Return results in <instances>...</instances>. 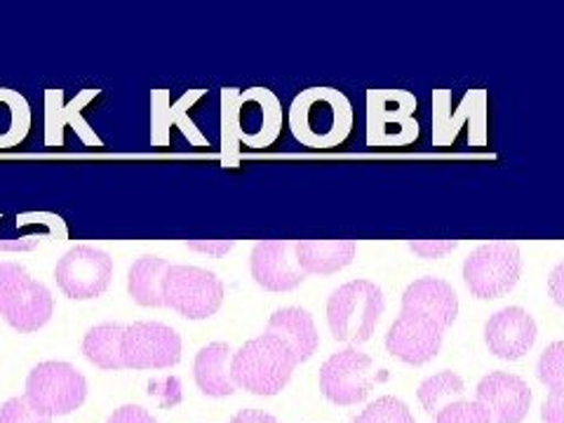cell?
I'll return each instance as SVG.
<instances>
[{
  "mask_svg": "<svg viewBox=\"0 0 564 423\" xmlns=\"http://www.w3.org/2000/svg\"><path fill=\"white\" fill-rule=\"evenodd\" d=\"M475 402L482 404L491 423H522L532 408V388L510 372H491L478 383Z\"/></svg>",
  "mask_w": 564,
  "mask_h": 423,
  "instance_id": "15",
  "label": "cell"
},
{
  "mask_svg": "<svg viewBox=\"0 0 564 423\" xmlns=\"http://www.w3.org/2000/svg\"><path fill=\"white\" fill-rule=\"evenodd\" d=\"M372 358L358 348H346L329 356L321 367L323 395L341 408L362 402L375 386Z\"/></svg>",
  "mask_w": 564,
  "mask_h": 423,
  "instance_id": "9",
  "label": "cell"
},
{
  "mask_svg": "<svg viewBox=\"0 0 564 423\" xmlns=\"http://www.w3.org/2000/svg\"><path fill=\"white\" fill-rule=\"evenodd\" d=\"M296 259L306 275H332L356 259L352 240H296Z\"/></svg>",
  "mask_w": 564,
  "mask_h": 423,
  "instance_id": "21",
  "label": "cell"
},
{
  "mask_svg": "<svg viewBox=\"0 0 564 423\" xmlns=\"http://www.w3.org/2000/svg\"><path fill=\"white\" fill-rule=\"evenodd\" d=\"M106 423H158L144 408L139 404H126V408L116 410Z\"/></svg>",
  "mask_w": 564,
  "mask_h": 423,
  "instance_id": "33",
  "label": "cell"
},
{
  "mask_svg": "<svg viewBox=\"0 0 564 423\" xmlns=\"http://www.w3.org/2000/svg\"><path fill=\"white\" fill-rule=\"evenodd\" d=\"M182 360V339L163 323H132L122 334V362L128 369H165Z\"/></svg>",
  "mask_w": 564,
  "mask_h": 423,
  "instance_id": "10",
  "label": "cell"
},
{
  "mask_svg": "<svg viewBox=\"0 0 564 423\" xmlns=\"http://www.w3.org/2000/svg\"><path fill=\"white\" fill-rule=\"evenodd\" d=\"M17 228L22 231L20 238L0 240V250L3 252H26L41 242L66 238L64 219L57 215H47V212H31V215L17 217Z\"/></svg>",
  "mask_w": 564,
  "mask_h": 423,
  "instance_id": "23",
  "label": "cell"
},
{
  "mask_svg": "<svg viewBox=\"0 0 564 423\" xmlns=\"http://www.w3.org/2000/svg\"><path fill=\"white\" fill-rule=\"evenodd\" d=\"M296 360L290 348L271 334L247 341L234 352V383L254 395H278L292 379Z\"/></svg>",
  "mask_w": 564,
  "mask_h": 423,
  "instance_id": "3",
  "label": "cell"
},
{
  "mask_svg": "<svg viewBox=\"0 0 564 423\" xmlns=\"http://www.w3.org/2000/svg\"><path fill=\"white\" fill-rule=\"evenodd\" d=\"M231 423H278L275 416L261 412V410H240Z\"/></svg>",
  "mask_w": 564,
  "mask_h": 423,
  "instance_id": "37",
  "label": "cell"
},
{
  "mask_svg": "<svg viewBox=\"0 0 564 423\" xmlns=\"http://www.w3.org/2000/svg\"><path fill=\"white\" fill-rule=\"evenodd\" d=\"M224 282L207 269L170 267L163 285V302L188 321H207L224 304Z\"/></svg>",
  "mask_w": 564,
  "mask_h": 423,
  "instance_id": "7",
  "label": "cell"
},
{
  "mask_svg": "<svg viewBox=\"0 0 564 423\" xmlns=\"http://www.w3.org/2000/svg\"><path fill=\"white\" fill-rule=\"evenodd\" d=\"M466 393L464 379L454 372H440L435 377H429L419 386V402L429 414L440 412V402L462 398Z\"/></svg>",
  "mask_w": 564,
  "mask_h": 423,
  "instance_id": "27",
  "label": "cell"
},
{
  "mask_svg": "<svg viewBox=\"0 0 564 423\" xmlns=\"http://www.w3.org/2000/svg\"><path fill=\"white\" fill-rule=\"evenodd\" d=\"M282 132L280 99L267 87L245 90L238 101V137L250 149H269Z\"/></svg>",
  "mask_w": 564,
  "mask_h": 423,
  "instance_id": "12",
  "label": "cell"
},
{
  "mask_svg": "<svg viewBox=\"0 0 564 423\" xmlns=\"http://www.w3.org/2000/svg\"><path fill=\"white\" fill-rule=\"evenodd\" d=\"M350 423H416L408 404L400 398L383 395L369 404L362 414H358Z\"/></svg>",
  "mask_w": 564,
  "mask_h": 423,
  "instance_id": "28",
  "label": "cell"
},
{
  "mask_svg": "<svg viewBox=\"0 0 564 423\" xmlns=\"http://www.w3.org/2000/svg\"><path fill=\"white\" fill-rule=\"evenodd\" d=\"M238 87H224L221 90V161L226 167H236L240 155L238 137Z\"/></svg>",
  "mask_w": 564,
  "mask_h": 423,
  "instance_id": "26",
  "label": "cell"
},
{
  "mask_svg": "<svg viewBox=\"0 0 564 423\" xmlns=\"http://www.w3.org/2000/svg\"><path fill=\"white\" fill-rule=\"evenodd\" d=\"M113 275V259L93 245H76L55 267L59 290L76 302L97 299L109 288Z\"/></svg>",
  "mask_w": 564,
  "mask_h": 423,
  "instance_id": "8",
  "label": "cell"
},
{
  "mask_svg": "<svg viewBox=\"0 0 564 423\" xmlns=\"http://www.w3.org/2000/svg\"><path fill=\"white\" fill-rule=\"evenodd\" d=\"M205 90H188L176 101H170L167 90H153L151 93V147L165 149L170 144L172 128H180L182 134L188 139L191 147H209L207 139L196 128V122L188 116V109L196 104Z\"/></svg>",
  "mask_w": 564,
  "mask_h": 423,
  "instance_id": "16",
  "label": "cell"
},
{
  "mask_svg": "<svg viewBox=\"0 0 564 423\" xmlns=\"http://www.w3.org/2000/svg\"><path fill=\"white\" fill-rule=\"evenodd\" d=\"M31 130V106L26 97L0 87V149L20 147Z\"/></svg>",
  "mask_w": 564,
  "mask_h": 423,
  "instance_id": "24",
  "label": "cell"
},
{
  "mask_svg": "<svg viewBox=\"0 0 564 423\" xmlns=\"http://www.w3.org/2000/svg\"><path fill=\"white\" fill-rule=\"evenodd\" d=\"M443 334L445 329L426 317L400 313L386 334V350L408 365H426L440 352Z\"/></svg>",
  "mask_w": 564,
  "mask_h": 423,
  "instance_id": "14",
  "label": "cell"
},
{
  "mask_svg": "<svg viewBox=\"0 0 564 423\" xmlns=\"http://www.w3.org/2000/svg\"><path fill=\"white\" fill-rule=\"evenodd\" d=\"M231 360L234 352L231 346L224 341L207 344L200 348L193 365V375L200 391L209 398H228L236 393V383L231 377Z\"/></svg>",
  "mask_w": 564,
  "mask_h": 423,
  "instance_id": "20",
  "label": "cell"
},
{
  "mask_svg": "<svg viewBox=\"0 0 564 423\" xmlns=\"http://www.w3.org/2000/svg\"><path fill=\"white\" fill-rule=\"evenodd\" d=\"M522 273V254L516 242L480 245L464 261V282L473 296L499 299L518 285Z\"/></svg>",
  "mask_w": 564,
  "mask_h": 423,
  "instance_id": "5",
  "label": "cell"
},
{
  "mask_svg": "<svg viewBox=\"0 0 564 423\" xmlns=\"http://www.w3.org/2000/svg\"><path fill=\"white\" fill-rule=\"evenodd\" d=\"M186 247L193 252H205V254L221 257L226 252H231L236 242L234 240H186Z\"/></svg>",
  "mask_w": 564,
  "mask_h": 423,
  "instance_id": "35",
  "label": "cell"
},
{
  "mask_svg": "<svg viewBox=\"0 0 564 423\" xmlns=\"http://www.w3.org/2000/svg\"><path fill=\"white\" fill-rule=\"evenodd\" d=\"M456 240H410V250L423 259H437L456 250Z\"/></svg>",
  "mask_w": 564,
  "mask_h": 423,
  "instance_id": "32",
  "label": "cell"
},
{
  "mask_svg": "<svg viewBox=\"0 0 564 423\" xmlns=\"http://www.w3.org/2000/svg\"><path fill=\"white\" fill-rule=\"evenodd\" d=\"M55 299L20 263H0V317L17 332H35L50 323Z\"/></svg>",
  "mask_w": 564,
  "mask_h": 423,
  "instance_id": "4",
  "label": "cell"
},
{
  "mask_svg": "<svg viewBox=\"0 0 564 423\" xmlns=\"http://www.w3.org/2000/svg\"><path fill=\"white\" fill-rule=\"evenodd\" d=\"M543 423H564V391L551 393L541 408Z\"/></svg>",
  "mask_w": 564,
  "mask_h": 423,
  "instance_id": "34",
  "label": "cell"
},
{
  "mask_svg": "<svg viewBox=\"0 0 564 423\" xmlns=\"http://www.w3.org/2000/svg\"><path fill=\"white\" fill-rule=\"evenodd\" d=\"M290 128L299 144L308 149H334L352 130V106L334 87H308L290 106Z\"/></svg>",
  "mask_w": 564,
  "mask_h": 423,
  "instance_id": "1",
  "label": "cell"
},
{
  "mask_svg": "<svg viewBox=\"0 0 564 423\" xmlns=\"http://www.w3.org/2000/svg\"><path fill=\"white\" fill-rule=\"evenodd\" d=\"M170 271V263L158 254L139 257L128 275V292L134 299V304L144 308H161L163 302V285L165 275Z\"/></svg>",
  "mask_w": 564,
  "mask_h": 423,
  "instance_id": "22",
  "label": "cell"
},
{
  "mask_svg": "<svg viewBox=\"0 0 564 423\" xmlns=\"http://www.w3.org/2000/svg\"><path fill=\"white\" fill-rule=\"evenodd\" d=\"M549 294L553 302L564 311V261H560L549 275Z\"/></svg>",
  "mask_w": 564,
  "mask_h": 423,
  "instance_id": "36",
  "label": "cell"
},
{
  "mask_svg": "<svg viewBox=\"0 0 564 423\" xmlns=\"http://www.w3.org/2000/svg\"><path fill=\"white\" fill-rule=\"evenodd\" d=\"M122 334L126 327L118 323H101L85 334L83 352L85 358L99 369H122Z\"/></svg>",
  "mask_w": 564,
  "mask_h": 423,
  "instance_id": "25",
  "label": "cell"
},
{
  "mask_svg": "<svg viewBox=\"0 0 564 423\" xmlns=\"http://www.w3.org/2000/svg\"><path fill=\"white\" fill-rule=\"evenodd\" d=\"M0 423H52V416L43 414L39 408H33L26 395L10 398L0 408Z\"/></svg>",
  "mask_w": 564,
  "mask_h": 423,
  "instance_id": "31",
  "label": "cell"
},
{
  "mask_svg": "<svg viewBox=\"0 0 564 423\" xmlns=\"http://www.w3.org/2000/svg\"><path fill=\"white\" fill-rule=\"evenodd\" d=\"M435 423H491V419L480 402L454 400L443 404V410L435 416Z\"/></svg>",
  "mask_w": 564,
  "mask_h": 423,
  "instance_id": "30",
  "label": "cell"
},
{
  "mask_svg": "<svg viewBox=\"0 0 564 423\" xmlns=\"http://www.w3.org/2000/svg\"><path fill=\"white\" fill-rule=\"evenodd\" d=\"M536 377L551 393L564 391V341H555L541 352Z\"/></svg>",
  "mask_w": 564,
  "mask_h": 423,
  "instance_id": "29",
  "label": "cell"
},
{
  "mask_svg": "<svg viewBox=\"0 0 564 423\" xmlns=\"http://www.w3.org/2000/svg\"><path fill=\"white\" fill-rule=\"evenodd\" d=\"M26 398L47 416H66L83 408L87 381L74 365L47 360L26 377Z\"/></svg>",
  "mask_w": 564,
  "mask_h": 423,
  "instance_id": "6",
  "label": "cell"
},
{
  "mask_svg": "<svg viewBox=\"0 0 564 423\" xmlns=\"http://www.w3.org/2000/svg\"><path fill=\"white\" fill-rule=\"evenodd\" d=\"M252 278L259 288L269 292H290L306 280L299 267L294 240H261L252 250Z\"/></svg>",
  "mask_w": 564,
  "mask_h": 423,
  "instance_id": "13",
  "label": "cell"
},
{
  "mask_svg": "<svg viewBox=\"0 0 564 423\" xmlns=\"http://www.w3.org/2000/svg\"><path fill=\"white\" fill-rule=\"evenodd\" d=\"M402 313L426 317L447 329L458 315V296L445 280L419 278L402 294Z\"/></svg>",
  "mask_w": 564,
  "mask_h": 423,
  "instance_id": "18",
  "label": "cell"
},
{
  "mask_svg": "<svg viewBox=\"0 0 564 423\" xmlns=\"http://www.w3.org/2000/svg\"><path fill=\"white\" fill-rule=\"evenodd\" d=\"M101 90H83L76 95V99H70L64 104V93L62 90H45V147L50 149H59L64 147V130L70 128L76 132V137L83 141V147L87 149H101L104 141L90 128V122L85 120L83 109L93 99L99 97Z\"/></svg>",
  "mask_w": 564,
  "mask_h": 423,
  "instance_id": "11",
  "label": "cell"
},
{
  "mask_svg": "<svg viewBox=\"0 0 564 423\" xmlns=\"http://www.w3.org/2000/svg\"><path fill=\"white\" fill-rule=\"evenodd\" d=\"M386 299L372 280H350L332 292L327 302V325L332 337L358 346L372 339Z\"/></svg>",
  "mask_w": 564,
  "mask_h": 423,
  "instance_id": "2",
  "label": "cell"
},
{
  "mask_svg": "<svg viewBox=\"0 0 564 423\" xmlns=\"http://www.w3.org/2000/svg\"><path fill=\"white\" fill-rule=\"evenodd\" d=\"M267 334H271V337L280 339L290 348L296 365L311 360L313 352L317 350V344H321V334H317L313 315L296 306L278 308L269 317Z\"/></svg>",
  "mask_w": 564,
  "mask_h": 423,
  "instance_id": "19",
  "label": "cell"
},
{
  "mask_svg": "<svg viewBox=\"0 0 564 423\" xmlns=\"http://www.w3.org/2000/svg\"><path fill=\"white\" fill-rule=\"evenodd\" d=\"M536 323L520 306H508L494 313L485 325V341L489 352L501 360H520L536 341Z\"/></svg>",
  "mask_w": 564,
  "mask_h": 423,
  "instance_id": "17",
  "label": "cell"
}]
</instances>
